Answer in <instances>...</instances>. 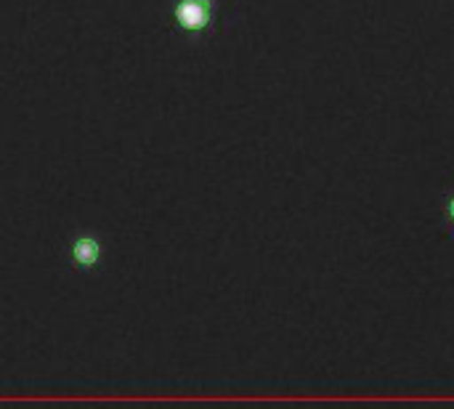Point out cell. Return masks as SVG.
<instances>
[{"mask_svg": "<svg viewBox=\"0 0 454 409\" xmlns=\"http://www.w3.org/2000/svg\"><path fill=\"white\" fill-rule=\"evenodd\" d=\"M104 240L101 234L96 232H77L69 245H67V258L72 263V269L82 271V274H90L96 269H101L104 263Z\"/></svg>", "mask_w": 454, "mask_h": 409, "instance_id": "obj_2", "label": "cell"}, {"mask_svg": "<svg viewBox=\"0 0 454 409\" xmlns=\"http://www.w3.org/2000/svg\"><path fill=\"white\" fill-rule=\"evenodd\" d=\"M170 16L178 32L189 37H202L213 29L218 19V0H173Z\"/></svg>", "mask_w": 454, "mask_h": 409, "instance_id": "obj_1", "label": "cell"}, {"mask_svg": "<svg viewBox=\"0 0 454 409\" xmlns=\"http://www.w3.org/2000/svg\"><path fill=\"white\" fill-rule=\"evenodd\" d=\"M442 221L454 234V189L444 192V197H442Z\"/></svg>", "mask_w": 454, "mask_h": 409, "instance_id": "obj_3", "label": "cell"}]
</instances>
